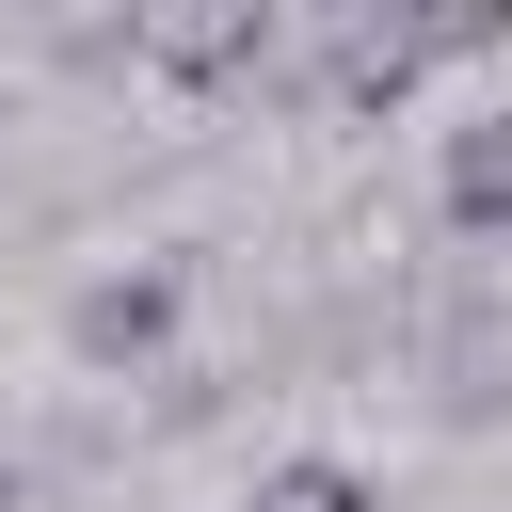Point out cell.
I'll return each mask as SVG.
<instances>
[{
  "mask_svg": "<svg viewBox=\"0 0 512 512\" xmlns=\"http://www.w3.org/2000/svg\"><path fill=\"white\" fill-rule=\"evenodd\" d=\"M176 320H192V272L176 256H128V272H96L64 304V352H80V384H128V368L176 352Z\"/></svg>",
  "mask_w": 512,
  "mask_h": 512,
  "instance_id": "1",
  "label": "cell"
},
{
  "mask_svg": "<svg viewBox=\"0 0 512 512\" xmlns=\"http://www.w3.org/2000/svg\"><path fill=\"white\" fill-rule=\"evenodd\" d=\"M432 224L448 240H512V96L432 128Z\"/></svg>",
  "mask_w": 512,
  "mask_h": 512,
  "instance_id": "2",
  "label": "cell"
},
{
  "mask_svg": "<svg viewBox=\"0 0 512 512\" xmlns=\"http://www.w3.org/2000/svg\"><path fill=\"white\" fill-rule=\"evenodd\" d=\"M240 512H384V480H368V464H352V448H272V464H256V496H240Z\"/></svg>",
  "mask_w": 512,
  "mask_h": 512,
  "instance_id": "3",
  "label": "cell"
},
{
  "mask_svg": "<svg viewBox=\"0 0 512 512\" xmlns=\"http://www.w3.org/2000/svg\"><path fill=\"white\" fill-rule=\"evenodd\" d=\"M0 512H32V464H16V448H0Z\"/></svg>",
  "mask_w": 512,
  "mask_h": 512,
  "instance_id": "4",
  "label": "cell"
}]
</instances>
